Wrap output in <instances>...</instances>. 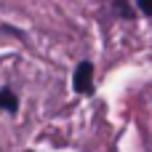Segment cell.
<instances>
[{
    "mask_svg": "<svg viewBox=\"0 0 152 152\" xmlns=\"http://www.w3.org/2000/svg\"><path fill=\"white\" fill-rule=\"evenodd\" d=\"M16 107H19V102H16V96H13V91H0V110H8V112H16Z\"/></svg>",
    "mask_w": 152,
    "mask_h": 152,
    "instance_id": "7a4b0ae2",
    "label": "cell"
},
{
    "mask_svg": "<svg viewBox=\"0 0 152 152\" xmlns=\"http://www.w3.org/2000/svg\"><path fill=\"white\" fill-rule=\"evenodd\" d=\"M72 86H75L77 94H94V67L88 61L77 64L75 77H72Z\"/></svg>",
    "mask_w": 152,
    "mask_h": 152,
    "instance_id": "6da1fadb",
    "label": "cell"
},
{
    "mask_svg": "<svg viewBox=\"0 0 152 152\" xmlns=\"http://www.w3.org/2000/svg\"><path fill=\"white\" fill-rule=\"evenodd\" d=\"M115 5H118V11H120V16H128V19H131V8H126V3H123V0H118Z\"/></svg>",
    "mask_w": 152,
    "mask_h": 152,
    "instance_id": "277c9868",
    "label": "cell"
},
{
    "mask_svg": "<svg viewBox=\"0 0 152 152\" xmlns=\"http://www.w3.org/2000/svg\"><path fill=\"white\" fill-rule=\"evenodd\" d=\"M136 3H139V8H142L147 16H152V0H136Z\"/></svg>",
    "mask_w": 152,
    "mask_h": 152,
    "instance_id": "3957f363",
    "label": "cell"
}]
</instances>
